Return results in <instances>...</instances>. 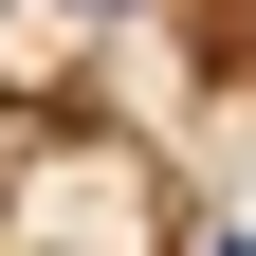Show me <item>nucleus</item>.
<instances>
[{
    "mask_svg": "<svg viewBox=\"0 0 256 256\" xmlns=\"http://www.w3.org/2000/svg\"><path fill=\"white\" fill-rule=\"evenodd\" d=\"M0 238H183V183L146 165L128 128L37 110V146H18V183H0Z\"/></svg>",
    "mask_w": 256,
    "mask_h": 256,
    "instance_id": "obj_1",
    "label": "nucleus"
}]
</instances>
